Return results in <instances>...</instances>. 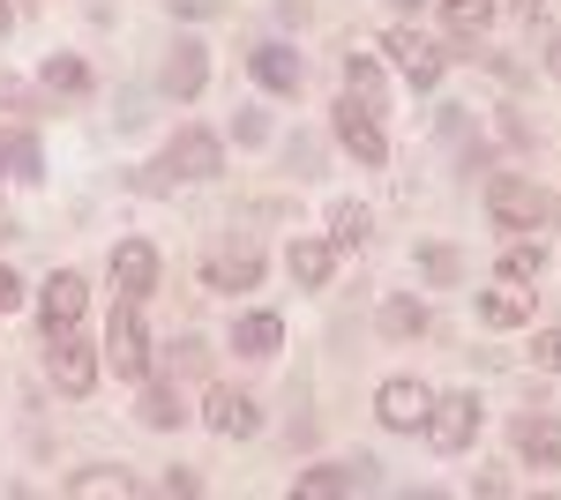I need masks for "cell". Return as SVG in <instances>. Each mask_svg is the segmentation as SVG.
I'll use <instances>...</instances> for the list:
<instances>
[{"label": "cell", "instance_id": "cell-10", "mask_svg": "<svg viewBox=\"0 0 561 500\" xmlns=\"http://www.w3.org/2000/svg\"><path fill=\"white\" fill-rule=\"evenodd\" d=\"M359 486H375V463H367V456H359V463H322V470H300V486H293V493L330 500V493H359Z\"/></svg>", "mask_w": 561, "mask_h": 500}, {"label": "cell", "instance_id": "cell-22", "mask_svg": "<svg viewBox=\"0 0 561 500\" xmlns=\"http://www.w3.org/2000/svg\"><path fill=\"white\" fill-rule=\"evenodd\" d=\"M420 329H427L420 299H382V336H420Z\"/></svg>", "mask_w": 561, "mask_h": 500}, {"label": "cell", "instance_id": "cell-6", "mask_svg": "<svg viewBox=\"0 0 561 500\" xmlns=\"http://www.w3.org/2000/svg\"><path fill=\"white\" fill-rule=\"evenodd\" d=\"M38 322H45V336H60V329L83 322V277H76V269H53V277L38 284Z\"/></svg>", "mask_w": 561, "mask_h": 500}, {"label": "cell", "instance_id": "cell-28", "mask_svg": "<svg viewBox=\"0 0 561 500\" xmlns=\"http://www.w3.org/2000/svg\"><path fill=\"white\" fill-rule=\"evenodd\" d=\"M83 83H90L83 60H45V90H83Z\"/></svg>", "mask_w": 561, "mask_h": 500}, {"label": "cell", "instance_id": "cell-32", "mask_svg": "<svg viewBox=\"0 0 561 500\" xmlns=\"http://www.w3.org/2000/svg\"><path fill=\"white\" fill-rule=\"evenodd\" d=\"M8 23H15V8H8V0H0V38H8Z\"/></svg>", "mask_w": 561, "mask_h": 500}, {"label": "cell", "instance_id": "cell-16", "mask_svg": "<svg viewBox=\"0 0 561 500\" xmlns=\"http://www.w3.org/2000/svg\"><path fill=\"white\" fill-rule=\"evenodd\" d=\"M285 269H293V284L322 292V284H330V269H337V240H293Z\"/></svg>", "mask_w": 561, "mask_h": 500}, {"label": "cell", "instance_id": "cell-24", "mask_svg": "<svg viewBox=\"0 0 561 500\" xmlns=\"http://www.w3.org/2000/svg\"><path fill=\"white\" fill-rule=\"evenodd\" d=\"M330 240H337V247H367V209L337 202V209H330Z\"/></svg>", "mask_w": 561, "mask_h": 500}, {"label": "cell", "instance_id": "cell-29", "mask_svg": "<svg viewBox=\"0 0 561 500\" xmlns=\"http://www.w3.org/2000/svg\"><path fill=\"white\" fill-rule=\"evenodd\" d=\"M531 359H539L547 374H561V329H539V344H531Z\"/></svg>", "mask_w": 561, "mask_h": 500}, {"label": "cell", "instance_id": "cell-5", "mask_svg": "<svg viewBox=\"0 0 561 500\" xmlns=\"http://www.w3.org/2000/svg\"><path fill=\"white\" fill-rule=\"evenodd\" d=\"M158 172H180V179H217V172H225V150H217V135H203V127H180Z\"/></svg>", "mask_w": 561, "mask_h": 500}, {"label": "cell", "instance_id": "cell-30", "mask_svg": "<svg viewBox=\"0 0 561 500\" xmlns=\"http://www.w3.org/2000/svg\"><path fill=\"white\" fill-rule=\"evenodd\" d=\"M420 261H427V277H457V254H449V247H427Z\"/></svg>", "mask_w": 561, "mask_h": 500}, {"label": "cell", "instance_id": "cell-33", "mask_svg": "<svg viewBox=\"0 0 561 500\" xmlns=\"http://www.w3.org/2000/svg\"><path fill=\"white\" fill-rule=\"evenodd\" d=\"M173 8H187V15H203V8H210V0H173Z\"/></svg>", "mask_w": 561, "mask_h": 500}, {"label": "cell", "instance_id": "cell-12", "mask_svg": "<svg viewBox=\"0 0 561 500\" xmlns=\"http://www.w3.org/2000/svg\"><path fill=\"white\" fill-rule=\"evenodd\" d=\"M389 53H397V68H404V83H412V90L442 83V53H434L420 31H389Z\"/></svg>", "mask_w": 561, "mask_h": 500}, {"label": "cell", "instance_id": "cell-31", "mask_svg": "<svg viewBox=\"0 0 561 500\" xmlns=\"http://www.w3.org/2000/svg\"><path fill=\"white\" fill-rule=\"evenodd\" d=\"M8 306H23V284H15V269H0V314Z\"/></svg>", "mask_w": 561, "mask_h": 500}, {"label": "cell", "instance_id": "cell-17", "mask_svg": "<svg viewBox=\"0 0 561 500\" xmlns=\"http://www.w3.org/2000/svg\"><path fill=\"white\" fill-rule=\"evenodd\" d=\"M255 277H262V254L255 247H217L210 254V284H217V292H248Z\"/></svg>", "mask_w": 561, "mask_h": 500}, {"label": "cell", "instance_id": "cell-21", "mask_svg": "<svg viewBox=\"0 0 561 500\" xmlns=\"http://www.w3.org/2000/svg\"><path fill=\"white\" fill-rule=\"evenodd\" d=\"M442 23H449L457 38H479V31L494 23V0H442Z\"/></svg>", "mask_w": 561, "mask_h": 500}, {"label": "cell", "instance_id": "cell-23", "mask_svg": "<svg viewBox=\"0 0 561 500\" xmlns=\"http://www.w3.org/2000/svg\"><path fill=\"white\" fill-rule=\"evenodd\" d=\"M0 165L15 172V179H38V142H31V135H0Z\"/></svg>", "mask_w": 561, "mask_h": 500}, {"label": "cell", "instance_id": "cell-19", "mask_svg": "<svg viewBox=\"0 0 561 500\" xmlns=\"http://www.w3.org/2000/svg\"><path fill=\"white\" fill-rule=\"evenodd\" d=\"M203 75H210L203 45H180L173 60H165V90H173V97H195V90H203Z\"/></svg>", "mask_w": 561, "mask_h": 500}, {"label": "cell", "instance_id": "cell-15", "mask_svg": "<svg viewBox=\"0 0 561 500\" xmlns=\"http://www.w3.org/2000/svg\"><path fill=\"white\" fill-rule=\"evenodd\" d=\"M517 456L531 470H561V418H517Z\"/></svg>", "mask_w": 561, "mask_h": 500}, {"label": "cell", "instance_id": "cell-14", "mask_svg": "<svg viewBox=\"0 0 561 500\" xmlns=\"http://www.w3.org/2000/svg\"><path fill=\"white\" fill-rule=\"evenodd\" d=\"M203 418H210V426L225 433V441H248V433L262 426L255 396H240V388H210V411H203Z\"/></svg>", "mask_w": 561, "mask_h": 500}, {"label": "cell", "instance_id": "cell-26", "mask_svg": "<svg viewBox=\"0 0 561 500\" xmlns=\"http://www.w3.org/2000/svg\"><path fill=\"white\" fill-rule=\"evenodd\" d=\"M345 83H352V97L382 105V75H375V60H367V53H352V60H345Z\"/></svg>", "mask_w": 561, "mask_h": 500}, {"label": "cell", "instance_id": "cell-9", "mask_svg": "<svg viewBox=\"0 0 561 500\" xmlns=\"http://www.w3.org/2000/svg\"><path fill=\"white\" fill-rule=\"evenodd\" d=\"M150 284H158V254L142 247V240H121V247H113V292L135 306Z\"/></svg>", "mask_w": 561, "mask_h": 500}, {"label": "cell", "instance_id": "cell-20", "mask_svg": "<svg viewBox=\"0 0 561 500\" xmlns=\"http://www.w3.org/2000/svg\"><path fill=\"white\" fill-rule=\"evenodd\" d=\"M68 493H76V500H113V493H121V500H128L135 478H128V470H76V478H68Z\"/></svg>", "mask_w": 561, "mask_h": 500}, {"label": "cell", "instance_id": "cell-4", "mask_svg": "<svg viewBox=\"0 0 561 500\" xmlns=\"http://www.w3.org/2000/svg\"><path fill=\"white\" fill-rule=\"evenodd\" d=\"M472 433H479V396H434V411H427V441L442 449V456L472 449Z\"/></svg>", "mask_w": 561, "mask_h": 500}, {"label": "cell", "instance_id": "cell-18", "mask_svg": "<svg viewBox=\"0 0 561 500\" xmlns=\"http://www.w3.org/2000/svg\"><path fill=\"white\" fill-rule=\"evenodd\" d=\"M277 344H285V322H277V314H240V322H232V351H240V359H270Z\"/></svg>", "mask_w": 561, "mask_h": 500}, {"label": "cell", "instance_id": "cell-7", "mask_svg": "<svg viewBox=\"0 0 561 500\" xmlns=\"http://www.w3.org/2000/svg\"><path fill=\"white\" fill-rule=\"evenodd\" d=\"M337 142H345L359 165H382L389 158V142H382V127H375V105H367V97H345V105H337Z\"/></svg>", "mask_w": 561, "mask_h": 500}, {"label": "cell", "instance_id": "cell-2", "mask_svg": "<svg viewBox=\"0 0 561 500\" xmlns=\"http://www.w3.org/2000/svg\"><path fill=\"white\" fill-rule=\"evenodd\" d=\"M427 411H434V388H427V381L397 374V381H382V388H375V418H382L389 433H420V426H427Z\"/></svg>", "mask_w": 561, "mask_h": 500}, {"label": "cell", "instance_id": "cell-8", "mask_svg": "<svg viewBox=\"0 0 561 500\" xmlns=\"http://www.w3.org/2000/svg\"><path fill=\"white\" fill-rule=\"evenodd\" d=\"M45 367H53V381H60L68 396H83L90 381H98V359H90V344H83L76 329H60V336H53V359H45Z\"/></svg>", "mask_w": 561, "mask_h": 500}, {"label": "cell", "instance_id": "cell-1", "mask_svg": "<svg viewBox=\"0 0 561 500\" xmlns=\"http://www.w3.org/2000/svg\"><path fill=\"white\" fill-rule=\"evenodd\" d=\"M486 217H494L502 232H539V224L554 217V202H547L531 179H517V172H494V179H486Z\"/></svg>", "mask_w": 561, "mask_h": 500}, {"label": "cell", "instance_id": "cell-34", "mask_svg": "<svg viewBox=\"0 0 561 500\" xmlns=\"http://www.w3.org/2000/svg\"><path fill=\"white\" fill-rule=\"evenodd\" d=\"M547 68H554V75H561V45H554V53H547Z\"/></svg>", "mask_w": 561, "mask_h": 500}, {"label": "cell", "instance_id": "cell-25", "mask_svg": "<svg viewBox=\"0 0 561 500\" xmlns=\"http://www.w3.org/2000/svg\"><path fill=\"white\" fill-rule=\"evenodd\" d=\"M180 418H187V411H180V396H173V388H142V426H158V433H173Z\"/></svg>", "mask_w": 561, "mask_h": 500}, {"label": "cell", "instance_id": "cell-3", "mask_svg": "<svg viewBox=\"0 0 561 500\" xmlns=\"http://www.w3.org/2000/svg\"><path fill=\"white\" fill-rule=\"evenodd\" d=\"M105 367H113V374H128V381L150 374V336H142V314H135L128 299L113 306V329H105Z\"/></svg>", "mask_w": 561, "mask_h": 500}, {"label": "cell", "instance_id": "cell-11", "mask_svg": "<svg viewBox=\"0 0 561 500\" xmlns=\"http://www.w3.org/2000/svg\"><path fill=\"white\" fill-rule=\"evenodd\" d=\"M479 322H486V329H524V322H531V292H524L517 277L486 284V292H479Z\"/></svg>", "mask_w": 561, "mask_h": 500}, {"label": "cell", "instance_id": "cell-13", "mask_svg": "<svg viewBox=\"0 0 561 500\" xmlns=\"http://www.w3.org/2000/svg\"><path fill=\"white\" fill-rule=\"evenodd\" d=\"M248 68H255L262 90H300L307 83V60L293 53V45H255V53H248Z\"/></svg>", "mask_w": 561, "mask_h": 500}, {"label": "cell", "instance_id": "cell-27", "mask_svg": "<svg viewBox=\"0 0 561 500\" xmlns=\"http://www.w3.org/2000/svg\"><path fill=\"white\" fill-rule=\"evenodd\" d=\"M539 269H547V254L531 247V240H517V247H510V261H502V277H517V284H531Z\"/></svg>", "mask_w": 561, "mask_h": 500}]
</instances>
